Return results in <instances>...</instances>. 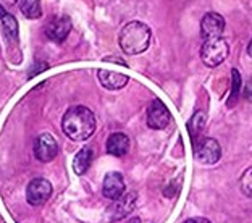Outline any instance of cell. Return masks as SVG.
I'll return each instance as SVG.
<instances>
[{
    "mask_svg": "<svg viewBox=\"0 0 252 223\" xmlns=\"http://www.w3.org/2000/svg\"><path fill=\"white\" fill-rule=\"evenodd\" d=\"M16 2H20V0H0V7L10 8V7H13Z\"/></svg>",
    "mask_w": 252,
    "mask_h": 223,
    "instance_id": "obj_20",
    "label": "cell"
},
{
    "mask_svg": "<svg viewBox=\"0 0 252 223\" xmlns=\"http://www.w3.org/2000/svg\"><path fill=\"white\" fill-rule=\"evenodd\" d=\"M97 78H99L100 84L104 86L105 89L110 91H118L123 89L126 84H128V76L117 71H107V70H99L97 71Z\"/></svg>",
    "mask_w": 252,
    "mask_h": 223,
    "instance_id": "obj_11",
    "label": "cell"
},
{
    "mask_svg": "<svg viewBox=\"0 0 252 223\" xmlns=\"http://www.w3.org/2000/svg\"><path fill=\"white\" fill-rule=\"evenodd\" d=\"M0 18H2L3 30L11 41H18V23L11 13H8L3 7H0Z\"/></svg>",
    "mask_w": 252,
    "mask_h": 223,
    "instance_id": "obj_14",
    "label": "cell"
},
{
    "mask_svg": "<svg viewBox=\"0 0 252 223\" xmlns=\"http://www.w3.org/2000/svg\"><path fill=\"white\" fill-rule=\"evenodd\" d=\"M241 186H243V191L248 194V196H252V168H249L244 173Z\"/></svg>",
    "mask_w": 252,
    "mask_h": 223,
    "instance_id": "obj_18",
    "label": "cell"
},
{
    "mask_svg": "<svg viewBox=\"0 0 252 223\" xmlns=\"http://www.w3.org/2000/svg\"><path fill=\"white\" fill-rule=\"evenodd\" d=\"M151 28L141 21H129L120 31V47L125 54L137 55L146 52L151 44Z\"/></svg>",
    "mask_w": 252,
    "mask_h": 223,
    "instance_id": "obj_2",
    "label": "cell"
},
{
    "mask_svg": "<svg viewBox=\"0 0 252 223\" xmlns=\"http://www.w3.org/2000/svg\"><path fill=\"white\" fill-rule=\"evenodd\" d=\"M52 196V185L45 178H36L30 181L26 188V199L31 205H41Z\"/></svg>",
    "mask_w": 252,
    "mask_h": 223,
    "instance_id": "obj_6",
    "label": "cell"
},
{
    "mask_svg": "<svg viewBox=\"0 0 252 223\" xmlns=\"http://www.w3.org/2000/svg\"><path fill=\"white\" fill-rule=\"evenodd\" d=\"M231 76H233V88H231V94H230V99H228L226 105L228 107H233L236 104L238 97H239V91H241V74L236 70V68H233L231 70Z\"/></svg>",
    "mask_w": 252,
    "mask_h": 223,
    "instance_id": "obj_16",
    "label": "cell"
},
{
    "mask_svg": "<svg viewBox=\"0 0 252 223\" xmlns=\"http://www.w3.org/2000/svg\"><path fill=\"white\" fill-rule=\"evenodd\" d=\"M128 223H141V219L139 217H133V219H129Z\"/></svg>",
    "mask_w": 252,
    "mask_h": 223,
    "instance_id": "obj_22",
    "label": "cell"
},
{
    "mask_svg": "<svg viewBox=\"0 0 252 223\" xmlns=\"http://www.w3.org/2000/svg\"><path fill=\"white\" fill-rule=\"evenodd\" d=\"M129 149V138L125 133H113L107 139V152L115 157H123Z\"/></svg>",
    "mask_w": 252,
    "mask_h": 223,
    "instance_id": "obj_12",
    "label": "cell"
},
{
    "mask_svg": "<svg viewBox=\"0 0 252 223\" xmlns=\"http://www.w3.org/2000/svg\"><path fill=\"white\" fill-rule=\"evenodd\" d=\"M223 31H225V20L220 13L210 11V13L204 15L202 21H200V34H202L204 41L205 39L221 37Z\"/></svg>",
    "mask_w": 252,
    "mask_h": 223,
    "instance_id": "obj_9",
    "label": "cell"
},
{
    "mask_svg": "<svg viewBox=\"0 0 252 223\" xmlns=\"http://www.w3.org/2000/svg\"><path fill=\"white\" fill-rule=\"evenodd\" d=\"M170 110L162 100L154 99L147 107V127L152 129H163L170 123Z\"/></svg>",
    "mask_w": 252,
    "mask_h": 223,
    "instance_id": "obj_5",
    "label": "cell"
},
{
    "mask_svg": "<svg viewBox=\"0 0 252 223\" xmlns=\"http://www.w3.org/2000/svg\"><path fill=\"white\" fill-rule=\"evenodd\" d=\"M71 18L68 15L54 16L47 23V26H45V34L54 42H63L68 37V34L71 32Z\"/></svg>",
    "mask_w": 252,
    "mask_h": 223,
    "instance_id": "obj_7",
    "label": "cell"
},
{
    "mask_svg": "<svg viewBox=\"0 0 252 223\" xmlns=\"http://www.w3.org/2000/svg\"><path fill=\"white\" fill-rule=\"evenodd\" d=\"M59 154V144L52 134L42 133L34 142V156L41 162H50Z\"/></svg>",
    "mask_w": 252,
    "mask_h": 223,
    "instance_id": "obj_8",
    "label": "cell"
},
{
    "mask_svg": "<svg viewBox=\"0 0 252 223\" xmlns=\"http://www.w3.org/2000/svg\"><path fill=\"white\" fill-rule=\"evenodd\" d=\"M20 10L30 20H37L42 16L41 0H20Z\"/></svg>",
    "mask_w": 252,
    "mask_h": 223,
    "instance_id": "obj_15",
    "label": "cell"
},
{
    "mask_svg": "<svg viewBox=\"0 0 252 223\" xmlns=\"http://www.w3.org/2000/svg\"><path fill=\"white\" fill-rule=\"evenodd\" d=\"M204 122H205V115H204V113H200V112H197L196 115L192 117L191 122H189V133H191L194 142H196V138H197V134L200 133V129L204 128Z\"/></svg>",
    "mask_w": 252,
    "mask_h": 223,
    "instance_id": "obj_17",
    "label": "cell"
},
{
    "mask_svg": "<svg viewBox=\"0 0 252 223\" xmlns=\"http://www.w3.org/2000/svg\"><path fill=\"white\" fill-rule=\"evenodd\" d=\"M194 154H196V159L200 160L202 163L214 165L219 162L221 157V147L217 139L204 138V139H200V142L194 144Z\"/></svg>",
    "mask_w": 252,
    "mask_h": 223,
    "instance_id": "obj_4",
    "label": "cell"
},
{
    "mask_svg": "<svg viewBox=\"0 0 252 223\" xmlns=\"http://www.w3.org/2000/svg\"><path fill=\"white\" fill-rule=\"evenodd\" d=\"M248 54H249V57L252 59V39H251V42H249V45H248Z\"/></svg>",
    "mask_w": 252,
    "mask_h": 223,
    "instance_id": "obj_23",
    "label": "cell"
},
{
    "mask_svg": "<svg viewBox=\"0 0 252 223\" xmlns=\"http://www.w3.org/2000/svg\"><path fill=\"white\" fill-rule=\"evenodd\" d=\"M244 97L249 102H252V76L248 79V83H246V86H244Z\"/></svg>",
    "mask_w": 252,
    "mask_h": 223,
    "instance_id": "obj_19",
    "label": "cell"
},
{
    "mask_svg": "<svg viewBox=\"0 0 252 223\" xmlns=\"http://www.w3.org/2000/svg\"><path fill=\"white\" fill-rule=\"evenodd\" d=\"M230 54V45L223 37L205 39L202 47H200V59L207 66L214 68L226 60Z\"/></svg>",
    "mask_w": 252,
    "mask_h": 223,
    "instance_id": "obj_3",
    "label": "cell"
},
{
    "mask_svg": "<svg viewBox=\"0 0 252 223\" xmlns=\"http://www.w3.org/2000/svg\"><path fill=\"white\" fill-rule=\"evenodd\" d=\"M91 162H93V149L84 147L81 149L73 159V170L76 175H84L89 170Z\"/></svg>",
    "mask_w": 252,
    "mask_h": 223,
    "instance_id": "obj_13",
    "label": "cell"
},
{
    "mask_svg": "<svg viewBox=\"0 0 252 223\" xmlns=\"http://www.w3.org/2000/svg\"><path fill=\"white\" fill-rule=\"evenodd\" d=\"M185 223H210L207 219H202V217H194V219H188Z\"/></svg>",
    "mask_w": 252,
    "mask_h": 223,
    "instance_id": "obj_21",
    "label": "cell"
},
{
    "mask_svg": "<svg viewBox=\"0 0 252 223\" xmlns=\"http://www.w3.org/2000/svg\"><path fill=\"white\" fill-rule=\"evenodd\" d=\"M97 122L94 112L84 105L70 107L62 120V129L73 141L89 139L95 131Z\"/></svg>",
    "mask_w": 252,
    "mask_h": 223,
    "instance_id": "obj_1",
    "label": "cell"
},
{
    "mask_svg": "<svg viewBox=\"0 0 252 223\" xmlns=\"http://www.w3.org/2000/svg\"><path fill=\"white\" fill-rule=\"evenodd\" d=\"M125 180L123 175L120 171H110V173L105 175L104 178V186H102V192L107 199L110 201H117L125 194Z\"/></svg>",
    "mask_w": 252,
    "mask_h": 223,
    "instance_id": "obj_10",
    "label": "cell"
}]
</instances>
